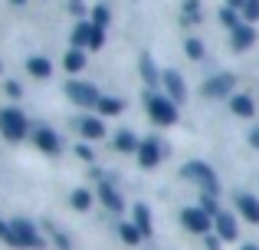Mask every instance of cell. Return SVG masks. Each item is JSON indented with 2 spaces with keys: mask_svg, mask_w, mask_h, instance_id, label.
Instances as JSON below:
<instances>
[{
  "mask_svg": "<svg viewBox=\"0 0 259 250\" xmlns=\"http://www.w3.org/2000/svg\"><path fill=\"white\" fill-rule=\"evenodd\" d=\"M200 207L210 214V218H217V214H220V207H217V194H207V191H203V204Z\"/></svg>",
  "mask_w": 259,
  "mask_h": 250,
  "instance_id": "31",
  "label": "cell"
},
{
  "mask_svg": "<svg viewBox=\"0 0 259 250\" xmlns=\"http://www.w3.org/2000/svg\"><path fill=\"white\" fill-rule=\"evenodd\" d=\"M148 116H151L158 125H174L177 122V102L167 99V96L151 92V96H148Z\"/></svg>",
  "mask_w": 259,
  "mask_h": 250,
  "instance_id": "3",
  "label": "cell"
},
{
  "mask_svg": "<svg viewBox=\"0 0 259 250\" xmlns=\"http://www.w3.org/2000/svg\"><path fill=\"white\" fill-rule=\"evenodd\" d=\"M233 86H236V76H233V73H220V76H210V79H207V86H203V96H210V99L230 96V92H233Z\"/></svg>",
  "mask_w": 259,
  "mask_h": 250,
  "instance_id": "7",
  "label": "cell"
},
{
  "mask_svg": "<svg viewBox=\"0 0 259 250\" xmlns=\"http://www.w3.org/2000/svg\"><path fill=\"white\" fill-rule=\"evenodd\" d=\"M243 17H246V23H256V20H259V0H246Z\"/></svg>",
  "mask_w": 259,
  "mask_h": 250,
  "instance_id": "29",
  "label": "cell"
},
{
  "mask_svg": "<svg viewBox=\"0 0 259 250\" xmlns=\"http://www.w3.org/2000/svg\"><path fill=\"white\" fill-rule=\"evenodd\" d=\"M89 204H92V194H89L85 188H79V191H72V207H76V211H85Z\"/></svg>",
  "mask_w": 259,
  "mask_h": 250,
  "instance_id": "26",
  "label": "cell"
},
{
  "mask_svg": "<svg viewBox=\"0 0 259 250\" xmlns=\"http://www.w3.org/2000/svg\"><path fill=\"white\" fill-rule=\"evenodd\" d=\"M0 132L10 141H20L26 135V116L17 105H4V109H0Z\"/></svg>",
  "mask_w": 259,
  "mask_h": 250,
  "instance_id": "2",
  "label": "cell"
},
{
  "mask_svg": "<svg viewBox=\"0 0 259 250\" xmlns=\"http://www.w3.org/2000/svg\"><path fill=\"white\" fill-rule=\"evenodd\" d=\"M121 109H125V105H121V99H99V112H102V116H118V112Z\"/></svg>",
  "mask_w": 259,
  "mask_h": 250,
  "instance_id": "23",
  "label": "cell"
},
{
  "mask_svg": "<svg viewBox=\"0 0 259 250\" xmlns=\"http://www.w3.org/2000/svg\"><path fill=\"white\" fill-rule=\"evenodd\" d=\"M92 20H79L76 30H72V50H82V46H89V37H92Z\"/></svg>",
  "mask_w": 259,
  "mask_h": 250,
  "instance_id": "17",
  "label": "cell"
},
{
  "mask_svg": "<svg viewBox=\"0 0 259 250\" xmlns=\"http://www.w3.org/2000/svg\"><path fill=\"white\" fill-rule=\"evenodd\" d=\"M184 20H187V23H197V20H200V0H187V4H184Z\"/></svg>",
  "mask_w": 259,
  "mask_h": 250,
  "instance_id": "27",
  "label": "cell"
},
{
  "mask_svg": "<svg viewBox=\"0 0 259 250\" xmlns=\"http://www.w3.org/2000/svg\"><path fill=\"white\" fill-rule=\"evenodd\" d=\"M240 250H259V247H253V244H243V247H240Z\"/></svg>",
  "mask_w": 259,
  "mask_h": 250,
  "instance_id": "41",
  "label": "cell"
},
{
  "mask_svg": "<svg viewBox=\"0 0 259 250\" xmlns=\"http://www.w3.org/2000/svg\"><path fill=\"white\" fill-rule=\"evenodd\" d=\"M138 161L145 168H154L161 161V145L154 138H148V141H141V148H138Z\"/></svg>",
  "mask_w": 259,
  "mask_h": 250,
  "instance_id": "13",
  "label": "cell"
},
{
  "mask_svg": "<svg viewBox=\"0 0 259 250\" xmlns=\"http://www.w3.org/2000/svg\"><path fill=\"white\" fill-rule=\"evenodd\" d=\"M213 227H217V237L220 240H236V218L227 211H220L213 218Z\"/></svg>",
  "mask_w": 259,
  "mask_h": 250,
  "instance_id": "9",
  "label": "cell"
},
{
  "mask_svg": "<svg viewBox=\"0 0 259 250\" xmlns=\"http://www.w3.org/2000/svg\"><path fill=\"white\" fill-rule=\"evenodd\" d=\"M230 43H233V50H249V46L256 43V30L253 23H240L233 30V37H230Z\"/></svg>",
  "mask_w": 259,
  "mask_h": 250,
  "instance_id": "10",
  "label": "cell"
},
{
  "mask_svg": "<svg viewBox=\"0 0 259 250\" xmlns=\"http://www.w3.org/2000/svg\"><path fill=\"white\" fill-rule=\"evenodd\" d=\"M82 66H85L82 50H69V53H66V69H69V73H79Z\"/></svg>",
  "mask_w": 259,
  "mask_h": 250,
  "instance_id": "24",
  "label": "cell"
},
{
  "mask_svg": "<svg viewBox=\"0 0 259 250\" xmlns=\"http://www.w3.org/2000/svg\"><path fill=\"white\" fill-rule=\"evenodd\" d=\"M249 145H253V148H259V125L253 128V132H249Z\"/></svg>",
  "mask_w": 259,
  "mask_h": 250,
  "instance_id": "38",
  "label": "cell"
},
{
  "mask_svg": "<svg viewBox=\"0 0 259 250\" xmlns=\"http://www.w3.org/2000/svg\"><path fill=\"white\" fill-rule=\"evenodd\" d=\"M230 109H233V116H240V119H249L256 112L249 96H233V99H230Z\"/></svg>",
  "mask_w": 259,
  "mask_h": 250,
  "instance_id": "19",
  "label": "cell"
},
{
  "mask_svg": "<svg viewBox=\"0 0 259 250\" xmlns=\"http://www.w3.org/2000/svg\"><path fill=\"white\" fill-rule=\"evenodd\" d=\"M118 234H121V240H125V244H132V247H135V244H141V237H145V234H141L135 224H121V227H118Z\"/></svg>",
  "mask_w": 259,
  "mask_h": 250,
  "instance_id": "22",
  "label": "cell"
},
{
  "mask_svg": "<svg viewBox=\"0 0 259 250\" xmlns=\"http://www.w3.org/2000/svg\"><path fill=\"white\" fill-rule=\"evenodd\" d=\"M76 155H79L82 161H92V148H89V145H82V141L76 145Z\"/></svg>",
  "mask_w": 259,
  "mask_h": 250,
  "instance_id": "33",
  "label": "cell"
},
{
  "mask_svg": "<svg viewBox=\"0 0 259 250\" xmlns=\"http://www.w3.org/2000/svg\"><path fill=\"white\" fill-rule=\"evenodd\" d=\"M66 92H69V99L76 105H82V109H92V105H99V92H95V86L89 83H66Z\"/></svg>",
  "mask_w": 259,
  "mask_h": 250,
  "instance_id": "6",
  "label": "cell"
},
{
  "mask_svg": "<svg viewBox=\"0 0 259 250\" xmlns=\"http://www.w3.org/2000/svg\"><path fill=\"white\" fill-rule=\"evenodd\" d=\"M181 174H184V178H190V181H200V188L207 194H217V191H220V181H217L213 168H210L207 161H187V165L181 168Z\"/></svg>",
  "mask_w": 259,
  "mask_h": 250,
  "instance_id": "1",
  "label": "cell"
},
{
  "mask_svg": "<svg viewBox=\"0 0 259 250\" xmlns=\"http://www.w3.org/2000/svg\"><path fill=\"white\" fill-rule=\"evenodd\" d=\"M161 83H164V89L171 92L174 102H184V99H187V89H184V79H181V73H177V69H167L164 76H161Z\"/></svg>",
  "mask_w": 259,
  "mask_h": 250,
  "instance_id": "8",
  "label": "cell"
},
{
  "mask_svg": "<svg viewBox=\"0 0 259 250\" xmlns=\"http://www.w3.org/2000/svg\"><path fill=\"white\" fill-rule=\"evenodd\" d=\"M0 240L13 244V231H10V224H4V221H0Z\"/></svg>",
  "mask_w": 259,
  "mask_h": 250,
  "instance_id": "34",
  "label": "cell"
},
{
  "mask_svg": "<svg viewBox=\"0 0 259 250\" xmlns=\"http://www.w3.org/2000/svg\"><path fill=\"white\" fill-rule=\"evenodd\" d=\"M184 53H187L190 59H203V43L197 37H187L184 40Z\"/></svg>",
  "mask_w": 259,
  "mask_h": 250,
  "instance_id": "25",
  "label": "cell"
},
{
  "mask_svg": "<svg viewBox=\"0 0 259 250\" xmlns=\"http://www.w3.org/2000/svg\"><path fill=\"white\" fill-rule=\"evenodd\" d=\"M10 231H13V247H33V250H39L46 244L43 237H39V231L30 224V221H23V218H17L10 224Z\"/></svg>",
  "mask_w": 259,
  "mask_h": 250,
  "instance_id": "4",
  "label": "cell"
},
{
  "mask_svg": "<svg viewBox=\"0 0 259 250\" xmlns=\"http://www.w3.org/2000/svg\"><path fill=\"white\" fill-rule=\"evenodd\" d=\"M26 69H30V76H36V79H50L53 76V63L46 56H30L26 59Z\"/></svg>",
  "mask_w": 259,
  "mask_h": 250,
  "instance_id": "15",
  "label": "cell"
},
{
  "mask_svg": "<svg viewBox=\"0 0 259 250\" xmlns=\"http://www.w3.org/2000/svg\"><path fill=\"white\" fill-rule=\"evenodd\" d=\"M79 128H82V135H85V138H92V141L105 138V125H102V119H95V116H85L82 122H79Z\"/></svg>",
  "mask_w": 259,
  "mask_h": 250,
  "instance_id": "16",
  "label": "cell"
},
{
  "mask_svg": "<svg viewBox=\"0 0 259 250\" xmlns=\"http://www.w3.org/2000/svg\"><path fill=\"white\" fill-rule=\"evenodd\" d=\"M141 76H145V83H148V86H158V83H161L158 73H154V63H151V56H148V53L141 56Z\"/></svg>",
  "mask_w": 259,
  "mask_h": 250,
  "instance_id": "21",
  "label": "cell"
},
{
  "mask_svg": "<svg viewBox=\"0 0 259 250\" xmlns=\"http://www.w3.org/2000/svg\"><path fill=\"white\" fill-rule=\"evenodd\" d=\"M181 224L187 227V231H194V234H207L210 227H213V218H210L203 207H184Z\"/></svg>",
  "mask_w": 259,
  "mask_h": 250,
  "instance_id": "5",
  "label": "cell"
},
{
  "mask_svg": "<svg viewBox=\"0 0 259 250\" xmlns=\"http://www.w3.org/2000/svg\"><path fill=\"white\" fill-rule=\"evenodd\" d=\"M115 145H118V152H138V148H141V141L135 138V132L121 128V132H115Z\"/></svg>",
  "mask_w": 259,
  "mask_h": 250,
  "instance_id": "18",
  "label": "cell"
},
{
  "mask_svg": "<svg viewBox=\"0 0 259 250\" xmlns=\"http://www.w3.org/2000/svg\"><path fill=\"white\" fill-rule=\"evenodd\" d=\"M7 92H10V96L17 99V96H20V92H23V89H20V83H13V79H10V83H7Z\"/></svg>",
  "mask_w": 259,
  "mask_h": 250,
  "instance_id": "37",
  "label": "cell"
},
{
  "mask_svg": "<svg viewBox=\"0 0 259 250\" xmlns=\"http://www.w3.org/2000/svg\"><path fill=\"white\" fill-rule=\"evenodd\" d=\"M33 141H36L39 148H43L46 155H56L59 148H63V141H59L56 132H50V128H36V135H33Z\"/></svg>",
  "mask_w": 259,
  "mask_h": 250,
  "instance_id": "12",
  "label": "cell"
},
{
  "mask_svg": "<svg viewBox=\"0 0 259 250\" xmlns=\"http://www.w3.org/2000/svg\"><path fill=\"white\" fill-rule=\"evenodd\" d=\"M102 43H105V30H102V26H92V37H89V50H102Z\"/></svg>",
  "mask_w": 259,
  "mask_h": 250,
  "instance_id": "30",
  "label": "cell"
},
{
  "mask_svg": "<svg viewBox=\"0 0 259 250\" xmlns=\"http://www.w3.org/2000/svg\"><path fill=\"white\" fill-rule=\"evenodd\" d=\"M227 7H230V10H236V13H243V7H246V0H227Z\"/></svg>",
  "mask_w": 259,
  "mask_h": 250,
  "instance_id": "36",
  "label": "cell"
},
{
  "mask_svg": "<svg viewBox=\"0 0 259 250\" xmlns=\"http://www.w3.org/2000/svg\"><path fill=\"white\" fill-rule=\"evenodd\" d=\"M236 207H240V214L249 224H259V198H253V194H236Z\"/></svg>",
  "mask_w": 259,
  "mask_h": 250,
  "instance_id": "11",
  "label": "cell"
},
{
  "mask_svg": "<svg viewBox=\"0 0 259 250\" xmlns=\"http://www.w3.org/2000/svg\"><path fill=\"white\" fill-rule=\"evenodd\" d=\"M10 4H13V7H26V0H10Z\"/></svg>",
  "mask_w": 259,
  "mask_h": 250,
  "instance_id": "40",
  "label": "cell"
},
{
  "mask_svg": "<svg viewBox=\"0 0 259 250\" xmlns=\"http://www.w3.org/2000/svg\"><path fill=\"white\" fill-rule=\"evenodd\" d=\"M92 23H95V26H102V30L108 26V7H105V4H99V7L92 10Z\"/></svg>",
  "mask_w": 259,
  "mask_h": 250,
  "instance_id": "28",
  "label": "cell"
},
{
  "mask_svg": "<svg viewBox=\"0 0 259 250\" xmlns=\"http://www.w3.org/2000/svg\"><path fill=\"white\" fill-rule=\"evenodd\" d=\"M135 227H138L145 237H151V211L145 204H135Z\"/></svg>",
  "mask_w": 259,
  "mask_h": 250,
  "instance_id": "20",
  "label": "cell"
},
{
  "mask_svg": "<svg viewBox=\"0 0 259 250\" xmlns=\"http://www.w3.org/2000/svg\"><path fill=\"white\" fill-rule=\"evenodd\" d=\"M220 20H223V23L230 26V30H236V26H240V17H236V10H230V7H227V10L220 13Z\"/></svg>",
  "mask_w": 259,
  "mask_h": 250,
  "instance_id": "32",
  "label": "cell"
},
{
  "mask_svg": "<svg viewBox=\"0 0 259 250\" xmlns=\"http://www.w3.org/2000/svg\"><path fill=\"white\" fill-rule=\"evenodd\" d=\"M69 10L72 13H76V17H82V13H85V7H82V0H72V4H69ZM85 20V17H82Z\"/></svg>",
  "mask_w": 259,
  "mask_h": 250,
  "instance_id": "35",
  "label": "cell"
},
{
  "mask_svg": "<svg viewBox=\"0 0 259 250\" xmlns=\"http://www.w3.org/2000/svg\"><path fill=\"white\" fill-rule=\"evenodd\" d=\"M207 250H220V237H207Z\"/></svg>",
  "mask_w": 259,
  "mask_h": 250,
  "instance_id": "39",
  "label": "cell"
},
{
  "mask_svg": "<svg viewBox=\"0 0 259 250\" xmlns=\"http://www.w3.org/2000/svg\"><path fill=\"white\" fill-rule=\"evenodd\" d=\"M99 198H102V204H105V207H112L115 214H118L121 207H125V201H121V194L115 191V188L108 185V181H105V185H99Z\"/></svg>",
  "mask_w": 259,
  "mask_h": 250,
  "instance_id": "14",
  "label": "cell"
}]
</instances>
